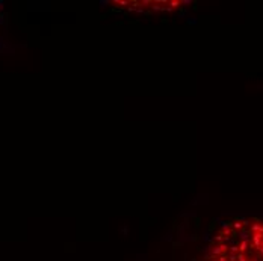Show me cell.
Instances as JSON below:
<instances>
[{"instance_id":"cell-1","label":"cell","mask_w":263,"mask_h":261,"mask_svg":"<svg viewBox=\"0 0 263 261\" xmlns=\"http://www.w3.org/2000/svg\"><path fill=\"white\" fill-rule=\"evenodd\" d=\"M194 261H263V216H236L216 224Z\"/></svg>"}]
</instances>
